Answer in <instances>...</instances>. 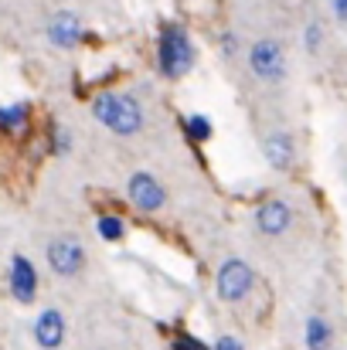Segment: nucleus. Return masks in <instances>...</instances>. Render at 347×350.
<instances>
[{"label": "nucleus", "instance_id": "19", "mask_svg": "<svg viewBox=\"0 0 347 350\" xmlns=\"http://www.w3.org/2000/svg\"><path fill=\"white\" fill-rule=\"evenodd\" d=\"M222 48H225L229 58H235V51H238V38H235V34H222Z\"/></svg>", "mask_w": 347, "mask_h": 350}, {"label": "nucleus", "instance_id": "11", "mask_svg": "<svg viewBox=\"0 0 347 350\" xmlns=\"http://www.w3.org/2000/svg\"><path fill=\"white\" fill-rule=\"evenodd\" d=\"M262 150H266V160H269L272 170H290V167H293L296 150H293V139H290L286 133H272Z\"/></svg>", "mask_w": 347, "mask_h": 350}, {"label": "nucleus", "instance_id": "4", "mask_svg": "<svg viewBox=\"0 0 347 350\" xmlns=\"http://www.w3.org/2000/svg\"><path fill=\"white\" fill-rule=\"evenodd\" d=\"M252 286H255V272H252L248 262H242V258H225L222 262L215 289H218V296L225 303H242L252 293Z\"/></svg>", "mask_w": 347, "mask_h": 350}, {"label": "nucleus", "instance_id": "6", "mask_svg": "<svg viewBox=\"0 0 347 350\" xmlns=\"http://www.w3.org/2000/svg\"><path fill=\"white\" fill-rule=\"evenodd\" d=\"M126 194H129L133 208H140L146 215H153V211H160L167 204V194H164V187L157 184L153 174H133L129 184H126Z\"/></svg>", "mask_w": 347, "mask_h": 350}, {"label": "nucleus", "instance_id": "17", "mask_svg": "<svg viewBox=\"0 0 347 350\" xmlns=\"http://www.w3.org/2000/svg\"><path fill=\"white\" fill-rule=\"evenodd\" d=\"M303 41H307V51H320V44H324V27L320 24H307V34H303Z\"/></svg>", "mask_w": 347, "mask_h": 350}, {"label": "nucleus", "instance_id": "16", "mask_svg": "<svg viewBox=\"0 0 347 350\" xmlns=\"http://www.w3.org/2000/svg\"><path fill=\"white\" fill-rule=\"evenodd\" d=\"M72 150V136H68V129L65 126H51V153H58V157H65Z\"/></svg>", "mask_w": 347, "mask_h": 350}, {"label": "nucleus", "instance_id": "9", "mask_svg": "<svg viewBox=\"0 0 347 350\" xmlns=\"http://www.w3.org/2000/svg\"><path fill=\"white\" fill-rule=\"evenodd\" d=\"M290 221H293V211H290V204L279 201V198L259 204V211H255V228H259L262 234H269V238L283 234L286 228H290Z\"/></svg>", "mask_w": 347, "mask_h": 350}, {"label": "nucleus", "instance_id": "13", "mask_svg": "<svg viewBox=\"0 0 347 350\" xmlns=\"http://www.w3.org/2000/svg\"><path fill=\"white\" fill-rule=\"evenodd\" d=\"M27 103H14V106H0V129L3 133H21L27 126Z\"/></svg>", "mask_w": 347, "mask_h": 350}, {"label": "nucleus", "instance_id": "3", "mask_svg": "<svg viewBox=\"0 0 347 350\" xmlns=\"http://www.w3.org/2000/svg\"><path fill=\"white\" fill-rule=\"evenodd\" d=\"M248 68L259 82H283L286 75V55H283V44L272 41V38H262L248 48Z\"/></svg>", "mask_w": 347, "mask_h": 350}, {"label": "nucleus", "instance_id": "7", "mask_svg": "<svg viewBox=\"0 0 347 350\" xmlns=\"http://www.w3.org/2000/svg\"><path fill=\"white\" fill-rule=\"evenodd\" d=\"M10 293L24 306H31L34 296H38V272H34L27 255H14L10 258Z\"/></svg>", "mask_w": 347, "mask_h": 350}, {"label": "nucleus", "instance_id": "14", "mask_svg": "<svg viewBox=\"0 0 347 350\" xmlns=\"http://www.w3.org/2000/svg\"><path fill=\"white\" fill-rule=\"evenodd\" d=\"M184 133H188L194 143H208V139H211V133H215V126H211V119L208 116L194 113V116L184 119Z\"/></svg>", "mask_w": 347, "mask_h": 350}, {"label": "nucleus", "instance_id": "21", "mask_svg": "<svg viewBox=\"0 0 347 350\" xmlns=\"http://www.w3.org/2000/svg\"><path fill=\"white\" fill-rule=\"evenodd\" d=\"M215 350H242V344H238L235 337H222V340L215 344Z\"/></svg>", "mask_w": 347, "mask_h": 350}, {"label": "nucleus", "instance_id": "5", "mask_svg": "<svg viewBox=\"0 0 347 350\" xmlns=\"http://www.w3.org/2000/svg\"><path fill=\"white\" fill-rule=\"evenodd\" d=\"M48 265L55 275H79L82 265H86V248L75 241V238H55L48 245Z\"/></svg>", "mask_w": 347, "mask_h": 350}, {"label": "nucleus", "instance_id": "18", "mask_svg": "<svg viewBox=\"0 0 347 350\" xmlns=\"http://www.w3.org/2000/svg\"><path fill=\"white\" fill-rule=\"evenodd\" d=\"M177 350H208L198 337H177V344H174Z\"/></svg>", "mask_w": 347, "mask_h": 350}, {"label": "nucleus", "instance_id": "10", "mask_svg": "<svg viewBox=\"0 0 347 350\" xmlns=\"http://www.w3.org/2000/svg\"><path fill=\"white\" fill-rule=\"evenodd\" d=\"M34 340L44 350H58L65 344V317L62 310H41L34 320Z\"/></svg>", "mask_w": 347, "mask_h": 350}, {"label": "nucleus", "instance_id": "20", "mask_svg": "<svg viewBox=\"0 0 347 350\" xmlns=\"http://www.w3.org/2000/svg\"><path fill=\"white\" fill-rule=\"evenodd\" d=\"M331 10H334V17L347 24V0H331Z\"/></svg>", "mask_w": 347, "mask_h": 350}, {"label": "nucleus", "instance_id": "8", "mask_svg": "<svg viewBox=\"0 0 347 350\" xmlns=\"http://www.w3.org/2000/svg\"><path fill=\"white\" fill-rule=\"evenodd\" d=\"M82 34H86V27H82V17L79 14H72V10H62V14H55L51 17V24H48V41L55 44V48H75L79 41H82Z\"/></svg>", "mask_w": 347, "mask_h": 350}, {"label": "nucleus", "instance_id": "1", "mask_svg": "<svg viewBox=\"0 0 347 350\" xmlns=\"http://www.w3.org/2000/svg\"><path fill=\"white\" fill-rule=\"evenodd\" d=\"M92 116L116 136H133L143 129V106L126 92H103L92 99Z\"/></svg>", "mask_w": 347, "mask_h": 350}, {"label": "nucleus", "instance_id": "12", "mask_svg": "<svg viewBox=\"0 0 347 350\" xmlns=\"http://www.w3.org/2000/svg\"><path fill=\"white\" fill-rule=\"evenodd\" d=\"M331 323L324 317H310L307 320V350H331Z\"/></svg>", "mask_w": 347, "mask_h": 350}, {"label": "nucleus", "instance_id": "2", "mask_svg": "<svg viewBox=\"0 0 347 350\" xmlns=\"http://www.w3.org/2000/svg\"><path fill=\"white\" fill-rule=\"evenodd\" d=\"M157 62L167 79H184L194 68V44L181 24H167L157 41Z\"/></svg>", "mask_w": 347, "mask_h": 350}, {"label": "nucleus", "instance_id": "15", "mask_svg": "<svg viewBox=\"0 0 347 350\" xmlns=\"http://www.w3.org/2000/svg\"><path fill=\"white\" fill-rule=\"evenodd\" d=\"M99 234H103L106 241H119V238L126 234L123 218H116V215H103V218H99Z\"/></svg>", "mask_w": 347, "mask_h": 350}]
</instances>
